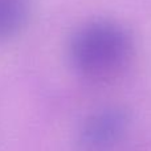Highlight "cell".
I'll use <instances>...</instances> for the list:
<instances>
[{"label":"cell","mask_w":151,"mask_h":151,"mask_svg":"<svg viewBox=\"0 0 151 151\" xmlns=\"http://www.w3.org/2000/svg\"><path fill=\"white\" fill-rule=\"evenodd\" d=\"M134 42L119 23L97 19L82 24L68 42V57L77 73L106 78L121 72L133 57Z\"/></svg>","instance_id":"obj_1"},{"label":"cell","mask_w":151,"mask_h":151,"mask_svg":"<svg viewBox=\"0 0 151 151\" xmlns=\"http://www.w3.org/2000/svg\"><path fill=\"white\" fill-rule=\"evenodd\" d=\"M31 0H0V44L15 39L29 20Z\"/></svg>","instance_id":"obj_2"}]
</instances>
